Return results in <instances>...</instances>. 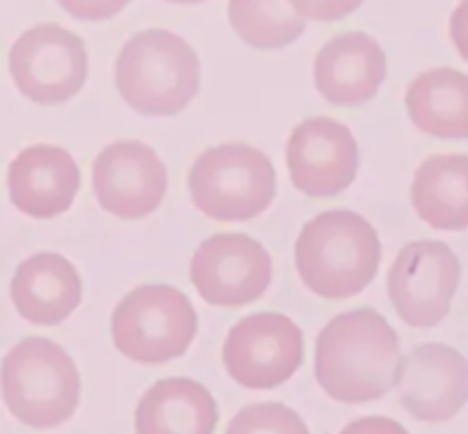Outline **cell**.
Here are the masks:
<instances>
[{
    "label": "cell",
    "instance_id": "obj_1",
    "mask_svg": "<svg viewBox=\"0 0 468 434\" xmlns=\"http://www.w3.org/2000/svg\"><path fill=\"white\" fill-rule=\"evenodd\" d=\"M400 338L379 311L355 309L329 320L315 341V379L332 400L364 405L396 388Z\"/></svg>",
    "mask_w": 468,
    "mask_h": 434
},
{
    "label": "cell",
    "instance_id": "obj_2",
    "mask_svg": "<svg viewBox=\"0 0 468 434\" xmlns=\"http://www.w3.org/2000/svg\"><path fill=\"white\" fill-rule=\"evenodd\" d=\"M382 242L373 224L352 210H327L304 224L295 242V268L323 300L355 297L378 277Z\"/></svg>",
    "mask_w": 468,
    "mask_h": 434
},
{
    "label": "cell",
    "instance_id": "obj_3",
    "mask_svg": "<svg viewBox=\"0 0 468 434\" xmlns=\"http://www.w3.org/2000/svg\"><path fill=\"white\" fill-rule=\"evenodd\" d=\"M114 82L128 108L137 114L172 117L199 94L201 64L186 39L151 27L123 44Z\"/></svg>",
    "mask_w": 468,
    "mask_h": 434
},
{
    "label": "cell",
    "instance_id": "obj_4",
    "mask_svg": "<svg viewBox=\"0 0 468 434\" xmlns=\"http://www.w3.org/2000/svg\"><path fill=\"white\" fill-rule=\"evenodd\" d=\"M3 400L27 428H58L76 414L80 375L62 345L44 336L23 338L3 359Z\"/></svg>",
    "mask_w": 468,
    "mask_h": 434
},
{
    "label": "cell",
    "instance_id": "obj_5",
    "mask_svg": "<svg viewBox=\"0 0 468 434\" xmlns=\"http://www.w3.org/2000/svg\"><path fill=\"white\" fill-rule=\"evenodd\" d=\"M192 204L215 222H247L277 195V169L261 149L227 142L206 149L187 176Z\"/></svg>",
    "mask_w": 468,
    "mask_h": 434
},
{
    "label": "cell",
    "instance_id": "obj_6",
    "mask_svg": "<svg viewBox=\"0 0 468 434\" xmlns=\"http://www.w3.org/2000/svg\"><path fill=\"white\" fill-rule=\"evenodd\" d=\"M199 329L190 297L167 283L137 286L114 306L112 341L135 364L160 365L183 356Z\"/></svg>",
    "mask_w": 468,
    "mask_h": 434
},
{
    "label": "cell",
    "instance_id": "obj_7",
    "mask_svg": "<svg viewBox=\"0 0 468 434\" xmlns=\"http://www.w3.org/2000/svg\"><path fill=\"white\" fill-rule=\"evenodd\" d=\"M85 41L58 23L30 27L9 50V73L26 99L39 105L71 101L87 80Z\"/></svg>",
    "mask_w": 468,
    "mask_h": 434
},
{
    "label": "cell",
    "instance_id": "obj_8",
    "mask_svg": "<svg viewBox=\"0 0 468 434\" xmlns=\"http://www.w3.org/2000/svg\"><path fill=\"white\" fill-rule=\"evenodd\" d=\"M304 359L302 329L283 313L247 315L229 329L222 361L233 382L251 391H270L286 384Z\"/></svg>",
    "mask_w": 468,
    "mask_h": 434
},
{
    "label": "cell",
    "instance_id": "obj_9",
    "mask_svg": "<svg viewBox=\"0 0 468 434\" xmlns=\"http://www.w3.org/2000/svg\"><path fill=\"white\" fill-rule=\"evenodd\" d=\"M460 279L462 263L446 242L414 240L388 270V297L410 327L428 329L448 315Z\"/></svg>",
    "mask_w": 468,
    "mask_h": 434
},
{
    "label": "cell",
    "instance_id": "obj_10",
    "mask_svg": "<svg viewBox=\"0 0 468 434\" xmlns=\"http://www.w3.org/2000/svg\"><path fill=\"white\" fill-rule=\"evenodd\" d=\"M192 286L213 306H247L272 281L270 251L245 233H218L197 247L190 263Z\"/></svg>",
    "mask_w": 468,
    "mask_h": 434
},
{
    "label": "cell",
    "instance_id": "obj_11",
    "mask_svg": "<svg viewBox=\"0 0 468 434\" xmlns=\"http://www.w3.org/2000/svg\"><path fill=\"white\" fill-rule=\"evenodd\" d=\"M91 181L101 208L122 219L149 217L167 195V167L137 140L105 146L91 164Z\"/></svg>",
    "mask_w": 468,
    "mask_h": 434
},
{
    "label": "cell",
    "instance_id": "obj_12",
    "mask_svg": "<svg viewBox=\"0 0 468 434\" xmlns=\"http://www.w3.org/2000/svg\"><path fill=\"white\" fill-rule=\"evenodd\" d=\"M398 402L423 423H443L468 402V361L455 347L423 343L407 352L396 377Z\"/></svg>",
    "mask_w": 468,
    "mask_h": 434
},
{
    "label": "cell",
    "instance_id": "obj_13",
    "mask_svg": "<svg viewBox=\"0 0 468 434\" xmlns=\"http://www.w3.org/2000/svg\"><path fill=\"white\" fill-rule=\"evenodd\" d=\"M286 163L297 190L309 196H334L355 183L359 146L346 123L311 117L288 137Z\"/></svg>",
    "mask_w": 468,
    "mask_h": 434
},
{
    "label": "cell",
    "instance_id": "obj_14",
    "mask_svg": "<svg viewBox=\"0 0 468 434\" xmlns=\"http://www.w3.org/2000/svg\"><path fill=\"white\" fill-rule=\"evenodd\" d=\"M9 199L35 219L64 215L80 190V169L62 146L32 144L18 151L7 169Z\"/></svg>",
    "mask_w": 468,
    "mask_h": 434
},
{
    "label": "cell",
    "instance_id": "obj_15",
    "mask_svg": "<svg viewBox=\"0 0 468 434\" xmlns=\"http://www.w3.org/2000/svg\"><path fill=\"white\" fill-rule=\"evenodd\" d=\"M314 80L329 103L361 105L387 80V53L366 32H341L315 55Z\"/></svg>",
    "mask_w": 468,
    "mask_h": 434
},
{
    "label": "cell",
    "instance_id": "obj_16",
    "mask_svg": "<svg viewBox=\"0 0 468 434\" xmlns=\"http://www.w3.org/2000/svg\"><path fill=\"white\" fill-rule=\"evenodd\" d=\"M80 300V274L62 254L41 251L27 256L14 272L12 302L27 323L55 327L78 309Z\"/></svg>",
    "mask_w": 468,
    "mask_h": 434
},
{
    "label": "cell",
    "instance_id": "obj_17",
    "mask_svg": "<svg viewBox=\"0 0 468 434\" xmlns=\"http://www.w3.org/2000/svg\"><path fill=\"white\" fill-rule=\"evenodd\" d=\"M218 420L215 397L190 377L160 379L135 407V434H215Z\"/></svg>",
    "mask_w": 468,
    "mask_h": 434
},
{
    "label": "cell",
    "instance_id": "obj_18",
    "mask_svg": "<svg viewBox=\"0 0 468 434\" xmlns=\"http://www.w3.org/2000/svg\"><path fill=\"white\" fill-rule=\"evenodd\" d=\"M416 215L439 231L468 228V155H430L411 183Z\"/></svg>",
    "mask_w": 468,
    "mask_h": 434
},
{
    "label": "cell",
    "instance_id": "obj_19",
    "mask_svg": "<svg viewBox=\"0 0 468 434\" xmlns=\"http://www.w3.org/2000/svg\"><path fill=\"white\" fill-rule=\"evenodd\" d=\"M407 112L420 132L432 137H468V73L441 67L419 73L407 87Z\"/></svg>",
    "mask_w": 468,
    "mask_h": 434
},
{
    "label": "cell",
    "instance_id": "obj_20",
    "mask_svg": "<svg viewBox=\"0 0 468 434\" xmlns=\"http://www.w3.org/2000/svg\"><path fill=\"white\" fill-rule=\"evenodd\" d=\"M229 21L245 44L261 50L286 48L306 30L291 0H229Z\"/></svg>",
    "mask_w": 468,
    "mask_h": 434
},
{
    "label": "cell",
    "instance_id": "obj_21",
    "mask_svg": "<svg viewBox=\"0 0 468 434\" xmlns=\"http://www.w3.org/2000/svg\"><path fill=\"white\" fill-rule=\"evenodd\" d=\"M224 434H311L302 416L282 402H259L238 411Z\"/></svg>",
    "mask_w": 468,
    "mask_h": 434
},
{
    "label": "cell",
    "instance_id": "obj_22",
    "mask_svg": "<svg viewBox=\"0 0 468 434\" xmlns=\"http://www.w3.org/2000/svg\"><path fill=\"white\" fill-rule=\"evenodd\" d=\"M364 0H291L292 7L306 18V21L332 23L350 16L361 7Z\"/></svg>",
    "mask_w": 468,
    "mask_h": 434
},
{
    "label": "cell",
    "instance_id": "obj_23",
    "mask_svg": "<svg viewBox=\"0 0 468 434\" xmlns=\"http://www.w3.org/2000/svg\"><path fill=\"white\" fill-rule=\"evenodd\" d=\"M64 12L80 21H108L117 16L131 0H58Z\"/></svg>",
    "mask_w": 468,
    "mask_h": 434
},
{
    "label": "cell",
    "instance_id": "obj_24",
    "mask_svg": "<svg viewBox=\"0 0 468 434\" xmlns=\"http://www.w3.org/2000/svg\"><path fill=\"white\" fill-rule=\"evenodd\" d=\"M338 434H410L405 425L398 420L387 418V416H364V418L352 420L350 425L341 429Z\"/></svg>",
    "mask_w": 468,
    "mask_h": 434
},
{
    "label": "cell",
    "instance_id": "obj_25",
    "mask_svg": "<svg viewBox=\"0 0 468 434\" xmlns=\"http://www.w3.org/2000/svg\"><path fill=\"white\" fill-rule=\"evenodd\" d=\"M451 39L457 53L468 62V0H462L451 16Z\"/></svg>",
    "mask_w": 468,
    "mask_h": 434
},
{
    "label": "cell",
    "instance_id": "obj_26",
    "mask_svg": "<svg viewBox=\"0 0 468 434\" xmlns=\"http://www.w3.org/2000/svg\"><path fill=\"white\" fill-rule=\"evenodd\" d=\"M167 3H176V5H197V3H204V0H167Z\"/></svg>",
    "mask_w": 468,
    "mask_h": 434
}]
</instances>
